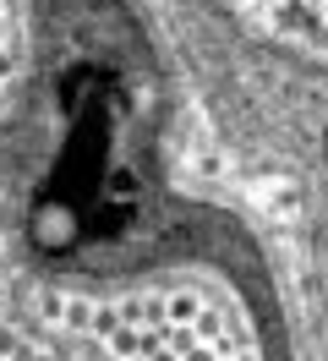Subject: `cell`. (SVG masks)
<instances>
[{
	"label": "cell",
	"mask_w": 328,
	"mask_h": 361,
	"mask_svg": "<svg viewBox=\"0 0 328 361\" xmlns=\"http://www.w3.org/2000/svg\"><path fill=\"white\" fill-rule=\"evenodd\" d=\"M301 6H317V11H328V0H301Z\"/></svg>",
	"instance_id": "cell-1"
}]
</instances>
